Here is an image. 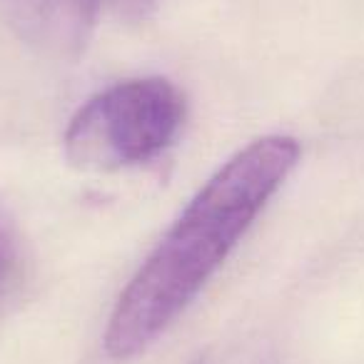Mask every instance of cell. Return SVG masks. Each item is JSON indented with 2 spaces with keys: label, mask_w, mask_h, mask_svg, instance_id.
<instances>
[{
  "label": "cell",
  "mask_w": 364,
  "mask_h": 364,
  "mask_svg": "<svg viewBox=\"0 0 364 364\" xmlns=\"http://www.w3.org/2000/svg\"><path fill=\"white\" fill-rule=\"evenodd\" d=\"M299 157L297 137L264 135L223 162L117 297L102 337L107 357L127 362L172 327L279 193Z\"/></svg>",
  "instance_id": "1"
},
{
  "label": "cell",
  "mask_w": 364,
  "mask_h": 364,
  "mask_svg": "<svg viewBox=\"0 0 364 364\" xmlns=\"http://www.w3.org/2000/svg\"><path fill=\"white\" fill-rule=\"evenodd\" d=\"M188 102L172 80L130 77L77 107L63 135L65 157L87 172H112L155 160L177 140Z\"/></svg>",
  "instance_id": "2"
},
{
  "label": "cell",
  "mask_w": 364,
  "mask_h": 364,
  "mask_svg": "<svg viewBox=\"0 0 364 364\" xmlns=\"http://www.w3.org/2000/svg\"><path fill=\"white\" fill-rule=\"evenodd\" d=\"M102 0H0V16L26 46L75 58L90 41Z\"/></svg>",
  "instance_id": "3"
},
{
  "label": "cell",
  "mask_w": 364,
  "mask_h": 364,
  "mask_svg": "<svg viewBox=\"0 0 364 364\" xmlns=\"http://www.w3.org/2000/svg\"><path fill=\"white\" fill-rule=\"evenodd\" d=\"M102 3L127 21H145L155 8V0H102Z\"/></svg>",
  "instance_id": "4"
},
{
  "label": "cell",
  "mask_w": 364,
  "mask_h": 364,
  "mask_svg": "<svg viewBox=\"0 0 364 364\" xmlns=\"http://www.w3.org/2000/svg\"><path fill=\"white\" fill-rule=\"evenodd\" d=\"M13 259V242H11V235L6 230L0 228V279L6 277V269Z\"/></svg>",
  "instance_id": "5"
}]
</instances>
